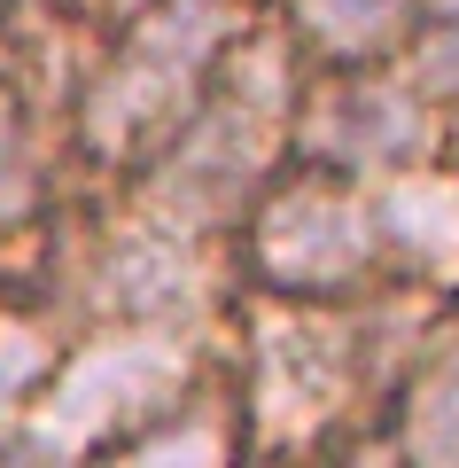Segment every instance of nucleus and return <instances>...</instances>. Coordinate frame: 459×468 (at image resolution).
<instances>
[{
    "label": "nucleus",
    "mask_w": 459,
    "mask_h": 468,
    "mask_svg": "<svg viewBox=\"0 0 459 468\" xmlns=\"http://www.w3.org/2000/svg\"><path fill=\"white\" fill-rule=\"evenodd\" d=\"M249 32V0H141L78 86V141L101 165H148L203 110Z\"/></svg>",
    "instance_id": "f257e3e1"
},
{
    "label": "nucleus",
    "mask_w": 459,
    "mask_h": 468,
    "mask_svg": "<svg viewBox=\"0 0 459 468\" xmlns=\"http://www.w3.org/2000/svg\"><path fill=\"white\" fill-rule=\"evenodd\" d=\"M242 250L265 297L280 304H343L381 273V234H374V196L350 172H273L242 218Z\"/></svg>",
    "instance_id": "f03ea898"
},
{
    "label": "nucleus",
    "mask_w": 459,
    "mask_h": 468,
    "mask_svg": "<svg viewBox=\"0 0 459 468\" xmlns=\"http://www.w3.org/2000/svg\"><path fill=\"white\" fill-rule=\"evenodd\" d=\"M187 399V344L172 328H125V335H101L94 351L63 359L39 390V452H94L117 445L125 430L156 421L164 406Z\"/></svg>",
    "instance_id": "7ed1b4c3"
},
{
    "label": "nucleus",
    "mask_w": 459,
    "mask_h": 468,
    "mask_svg": "<svg viewBox=\"0 0 459 468\" xmlns=\"http://www.w3.org/2000/svg\"><path fill=\"white\" fill-rule=\"evenodd\" d=\"M350 328L335 320V304H280L265 297L257 328H249V406L242 421H257L265 437H319L328 414L350 399Z\"/></svg>",
    "instance_id": "20e7f679"
},
{
    "label": "nucleus",
    "mask_w": 459,
    "mask_h": 468,
    "mask_svg": "<svg viewBox=\"0 0 459 468\" xmlns=\"http://www.w3.org/2000/svg\"><path fill=\"white\" fill-rule=\"evenodd\" d=\"M288 141L319 172L381 180V172H405L428 156V101L405 86V70H335L319 94H296Z\"/></svg>",
    "instance_id": "39448f33"
},
{
    "label": "nucleus",
    "mask_w": 459,
    "mask_h": 468,
    "mask_svg": "<svg viewBox=\"0 0 459 468\" xmlns=\"http://www.w3.org/2000/svg\"><path fill=\"white\" fill-rule=\"evenodd\" d=\"M203 242L195 234H172L156 218L141 227H117L94 258V289L110 297V313L125 328H180V313L203 304Z\"/></svg>",
    "instance_id": "423d86ee"
},
{
    "label": "nucleus",
    "mask_w": 459,
    "mask_h": 468,
    "mask_svg": "<svg viewBox=\"0 0 459 468\" xmlns=\"http://www.w3.org/2000/svg\"><path fill=\"white\" fill-rule=\"evenodd\" d=\"M374 234H381V266H405L412 282H459V172L452 165H405L381 172L374 187Z\"/></svg>",
    "instance_id": "0eeeda50"
},
{
    "label": "nucleus",
    "mask_w": 459,
    "mask_h": 468,
    "mask_svg": "<svg viewBox=\"0 0 459 468\" xmlns=\"http://www.w3.org/2000/svg\"><path fill=\"white\" fill-rule=\"evenodd\" d=\"M436 0H280L296 55H312L319 70H374L397 63L405 39Z\"/></svg>",
    "instance_id": "6e6552de"
},
{
    "label": "nucleus",
    "mask_w": 459,
    "mask_h": 468,
    "mask_svg": "<svg viewBox=\"0 0 459 468\" xmlns=\"http://www.w3.org/2000/svg\"><path fill=\"white\" fill-rule=\"evenodd\" d=\"M397 461L405 468H459V320H443L405 375V406H397Z\"/></svg>",
    "instance_id": "1a4fd4ad"
},
{
    "label": "nucleus",
    "mask_w": 459,
    "mask_h": 468,
    "mask_svg": "<svg viewBox=\"0 0 459 468\" xmlns=\"http://www.w3.org/2000/svg\"><path fill=\"white\" fill-rule=\"evenodd\" d=\"M101 468H242V414L218 399H180L101 445Z\"/></svg>",
    "instance_id": "9d476101"
},
{
    "label": "nucleus",
    "mask_w": 459,
    "mask_h": 468,
    "mask_svg": "<svg viewBox=\"0 0 459 468\" xmlns=\"http://www.w3.org/2000/svg\"><path fill=\"white\" fill-rule=\"evenodd\" d=\"M55 367H63V351H55L47 320L24 313V304H0V421L16 414L24 399H39Z\"/></svg>",
    "instance_id": "9b49d317"
},
{
    "label": "nucleus",
    "mask_w": 459,
    "mask_h": 468,
    "mask_svg": "<svg viewBox=\"0 0 459 468\" xmlns=\"http://www.w3.org/2000/svg\"><path fill=\"white\" fill-rule=\"evenodd\" d=\"M32 211H39V133H32L16 79L0 70V227H16Z\"/></svg>",
    "instance_id": "f8f14e48"
},
{
    "label": "nucleus",
    "mask_w": 459,
    "mask_h": 468,
    "mask_svg": "<svg viewBox=\"0 0 459 468\" xmlns=\"http://www.w3.org/2000/svg\"><path fill=\"white\" fill-rule=\"evenodd\" d=\"M0 468H63V461L39 452V445H0Z\"/></svg>",
    "instance_id": "ddd939ff"
},
{
    "label": "nucleus",
    "mask_w": 459,
    "mask_h": 468,
    "mask_svg": "<svg viewBox=\"0 0 459 468\" xmlns=\"http://www.w3.org/2000/svg\"><path fill=\"white\" fill-rule=\"evenodd\" d=\"M343 468H405V461H397V445H390V437H381V445H359V452H350Z\"/></svg>",
    "instance_id": "4468645a"
},
{
    "label": "nucleus",
    "mask_w": 459,
    "mask_h": 468,
    "mask_svg": "<svg viewBox=\"0 0 459 468\" xmlns=\"http://www.w3.org/2000/svg\"><path fill=\"white\" fill-rule=\"evenodd\" d=\"M443 165L459 172V101H452V117H443Z\"/></svg>",
    "instance_id": "2eb2a0df"
},
{
    "label": "nucleus",
    "mask_w": 459,
    "mask_h": 468,
    "mask_svg": "<svg viewBox=\"0 0 459 468\" xmlns=\"http://www.w3.org/2000/svg\"><path fill=\"white\" fill-rule=\"evenodd\" d=\"M110 8H117V16H132V8H141V0H110Z\"/></svg>",
    "instance_id": "dca6fc26"
}]
</instances>
